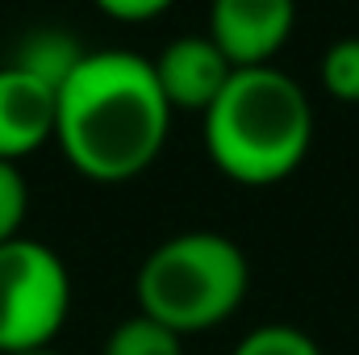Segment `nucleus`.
I'll use <instances>...</instances> for the list:
<instances>
[{
	"instance_id": "obj_1",
	"label": "nucleus",
	"mask_w": 359,
	"mask_h": 355,
	"mask_svg": "<svg viewBox=\"0 0 359 355\" xmlns=\"http://www.w3.org/2000/svg\"><path fill=\"white\" fill-rule=\"evenodd\" d=\"M172 117L151 59L84 51L55 92V147L92 184H126L163 155Z\"/></svg>"
},
{
	"instance_id": "obj_2",
	"label": "nucleus",
	"mask_w": 359,
	"mask_h": 355,
	"mask_svg": "<svg viewBox=\"0 0 359 355\" xmlns=\"http://www.w3.org/2000/svg\"><path fill=\"white\" fill-rule=\"evenodd\" d=\"M201 121L213 168L243 188L288 180L313 147V105L276 63L238 67Z\"/></svg>"
},
{
	"instance_id": "obj_3",
	"label": "nucleus",
	"mask_w": 359,
	"mask_h": 355,
	"mask_svg": "<svg viewBox=\"0 0 359 355\" xmlns=\"http://www.w3.org/2000/svg\"><path fill=\"white\" fill-rule=\"evenodd\" d=\"M251 288L247 251L217 230H184L163 239L138 267V314L184 335H205L230 322Z\"/></svg>"
},
{
	"instance_id": "obj_4",
	"label": "nucleus",
	"mask_w": 359,
	"mask_h": 355,
	"mask_svg": "<svg viewBox=\"0 0 359 355\" xmlns=\"http://www.w3.org/2000/svg\"><path fill=\"white\" fill-rule=\"evenodd\" d=\"M72 314V272L55 247L17 234L0 247V355L50 347Z\"/></svg>"
},
{
	"instance_id": "obj_5",
	"label": "nucleus",
	"mask_w": 359,
	"mask_h": 355,
	"mask_svg": "<svg viewBox=\"0 0 359 355\" xmlns=\"http://www.w3.org/2000/svg\"><path fill=\"white\" fill-rule=\"evenodd\" d=\"M297 29V0H209V38L230 67H271Z\"/></svg>"
},
{
	"instance_id": "obj_6",
	"label": "nucleus",
	"mask_w": 359,
	"mask_h": 355,
	"mask_svg": "<svg viewBox=\"0 0 359 355\" xmlns=\"http://www.w3.org/2000/svg\"><path fill=\"white\" fill-rule=\"evenodd\" d=\"M151 72H155L163 96H168L172 113H201V117L209 113V105L222 96V88L234 76L230 59L213 46L209 34H180V38H172L151 59Z\"/></svg>"
},
{
	"instance_id": "obj_7",
	"label": "nucleus",
	"mask_w": 359,
	"mask_h": 355,
	"mask_svg": "<svg viewBox=\"0 0 359 355\" xmlns=\"http://www.w3.org/2000/svg\"><path fill=\"white\" fill-rule=\"evenodd\" d=\"M55 142V88L17 63H0V159L21 163Z\"/></svg>"
},
{
	"instance_id": "obj_8",
	"label": "nucleus",
	"mask_w": 359,
	"mask_h": 355,
	"mask_svg": "<svg viewBox=\"0 0 359 355\" xmlns=\"http://www.w3.org/2000/svg\"><path fill=\"white\" fill-rule=\"evenodd\" d=\"M80 59H84V46L72 34H63V29H34V34H25L17 42V51H13L8 63L25 67L29 76H38L42 84H50V88L59 92V84L76 72Z\"/></svg>"
},
{
	"instance_id": "obj_9",
	"label": "nucleus",
	"mask_w": 359,
	"mask_h": 355,
	"mask_svg": "<svg viewBox=\"0 0 359 355\" xmlns=\"http://www.w3.org/2000/svg\"><path fill=\"white\" fill-rule=\"evenodd\" d=\"M100 355H184V339L176 330L159 326L155 318L134 314V318H126L109 330Z\"/></svg>"
},
{
	"instance_id": "obj_10",
	"label": "nucleus",
	"mask_w": 359,
	"mask_h": 355,
	"mask_svg": "<svg viewBox=\"0 0 359 355\" xmlns=\"http://www.w3.org/2000/svg\"><path fill=\"white\" fill-rule=\"evenodd\" d=\"M318 80L343 105H359V38H339L322 51Z\"/></svg>"
},
{
	"instance_id": "obj_11",
	"label": "nucleus",
	"mask_w": 359,
	"mask_h": 355,
	"mask_svg": "<svg viewBox=\"0 0 359 355\" xmlns=\"http://www.w3.org/2000/svg\"><path fill=\"white\" fill-rule=\"evenodd\" d=\"M230 355H322V347L288 322H264V326L247 330Z\"/></svg>"
},
{
	"instance_id": "obj_12",
	"label": "nucleus",
	"mask_w": 359,
	"mask_h": 355,
	"mask_svg": "<svg viewBox=\"0 0 359 355\" xmlns=\"http://www.w3.org/2000/svg\"><path fill=\"white\" fill-rule=\"evenodd\" d=\"M25 213H29V188L17 163H4L0 159V247L13 243L25 226Z\"/></svg>"
},
{
	"instance_id": "obj_13",
	"label": "nucleus",
	"mask_w": 359,
	"mask_h": 355,
	"mask_svg": "<svg viewBox=\"0 0 359 355\" xmlns=\"http://www.w3.org/2000/svg\"><path fill=\"white\" fill-rule=\"evenodd\" d=\"M104 17L113 21H126V25H142V21H155L163 17L176 0H92Z\"/></svg>"
},
{
	"instance_id": "obj_14",
	"label": "nucleus",
	"mask_w": 359,
	"mask_h": 355,
	"mask_svg": "<svg viewBox=\"0 0 359 355\" xmlns=\"http://www.w3.org/2000/svg\"><path fill=\"white\" fill-rule=\"evenodd\" d=\"M17 355H63V351H55V343H50V347H34V351H17Z\"/></svg>"
}]
</instances>
